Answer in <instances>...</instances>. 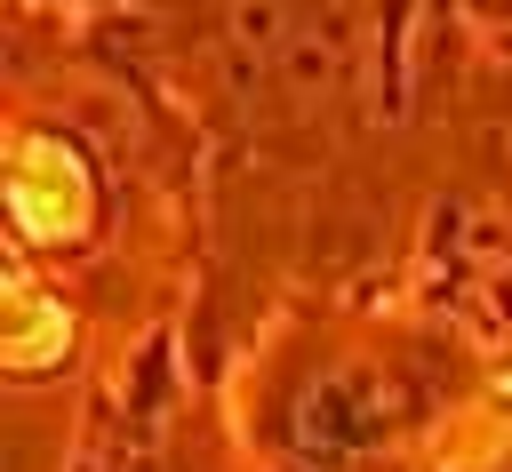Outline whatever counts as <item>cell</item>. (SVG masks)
I'll list each match as a JSON object with an SVG mask.
<instances>
[{"instance_id":"obj_1","label":"cell","mask_w":512,"mask_h":472,"mask_svg":"<svg viewBox=\"0 0 512 472\" xmlns=\"http://www.w3.org/2000/svg\"><path fill=\"white\" fill-rule=\"evenodd\" d=\"M8 216L40 248H80L96 232L104 192H96L88 152L64 128H16V144H8Z\"/></svg>"},{"instance_id":"obj_2","label":"cell","mask_w":512,"mask_h":472,"mask_svg":"<svg viewBox=\"0 0 512 472\" xmlns=\"http://www.w3.org/2000/svg\"><path fill=\"white\" fill-rule=\"evenodd\" d=\"M64 352H72V312L16 272V280H8V368H16V376H40V368H56Z\"/></svg>"}]
</instances>
